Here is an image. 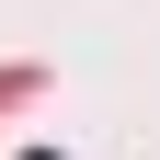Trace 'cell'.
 <instances>
[{
  "mask_svg": "<svg viewBox=\"0 0 160 160\" xmlns=\"http://www.w3.org/2000/svg\"><path fill=\"white\" fill-rule=\"evenodd\" d=\"M34 160H46V149H34Z\"/></svg>",
  "mask_w": 160,
  "mask_h": 160,
  "instance_id": "1",
  "label": "cell"
}]
</instances>
